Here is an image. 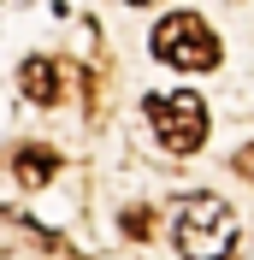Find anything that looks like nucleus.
I'll return each instance as SVG.
<instances>
[{"label":"nucleus","instance_id":"2","mask_svg":"<svg viewBox=\"0 0 254 260\" xmlns=\"http://www.w3.org/2000/svg\"><path fill=\"white\" fill-rule=\"evenodd\" d=\"M148 48H154V59H166L172 71H219V36H213V24H207L201 12H172L160 18L154 36H148Z\"/></svg>","mask_w":254,"mask_h":260},{"label":"nucleus","instance_id":"7","mask_svg":"<svg viewBox=\"0 0 254 260\" xmlns=\"http://www.w3.org/2000/svg\"><path fill=\"white\" fill-rule=\"evenodd\" d=\"M237 172H242V178L254 183V142H248V148H242V154H237Z\"/></svg>","mask_w":254,"mask_h":260},{"label":"nucleus","instance_id":"6","mask_svg":"<svg viewBox=\"0 0 254 260\" xmlns=\"http://www.w3.org/2000/svg\"><path fill=\"white\" fill-rule=\"evenodd\" d=\"M124 231H130V237H148V213L130 207V213H124Z\"/></svg>","mask_w":254,"mask_h":260},{"label":"nucleus","instance_id":"5","mask_svg":"<svg viewBox=\"0 0 254 260\" xmlns=\"http://www.w3.org/2000/svg\"><path fill=\"white\" fill-rule=\"evenodd\" d=\"M12 172H18L24 189H42V183L59 172V154H53V148H18V154H12Z\"/></svg>","mask_w":254,"mask_h":260},{"label":"nucleus","instance_id":"8","mask_svg":"<svg viewBox=\"0 0 254 260\" xmlns=\"http://www.w3.org/2000/svg\"><path fill=\"white\" fill-rule=\"evenodd\" d=\"M130 6H154V0H130Z\"/></svg>","mask_w":254,"mask_h":260},{"label":"nucleus","instance_id":"1","mask_svg":"<svg viewBox=\"0 0 254 260\" xmlns=\"http://www.w3.org/2000/svg\"><path fill=\"white\" fill-rule=\"evenodd\" d=\"M237 237H242V225H237V213H231V201H219V195H189V201H177L172 243H177L183 260H231Z\"/></svg>","mask_w":254,"mask_h":260},{"label":"nucleus","instance_id":"4","mask_svg":"<svg viewBox=\"0 0 254 260\" xmlns=\"http://www.w3.org/2000/svg\"><path fill=\"white\" fill-rule=\"evenodd\" d=\"M18 89H24L36 107H53V101H59V65L42 59V53H36V59H24V71H18Z\"/></svg>","mask_w":254,"mask_h":260},{"label":"nucleus","instance_id":"3","mask_svg":"<svg viewBox=\"0 0 254 260\" xmlns=\"http://www.w3.org/2000/svg\"><path fill=\"white\" fill-rule=\"evenodd\" d=\"M148 118H154V136L166 142V154H195L207 142V107L201 95H148Z\"/></svg>","mask_w":254,"mask_h":260}]
</instances>
